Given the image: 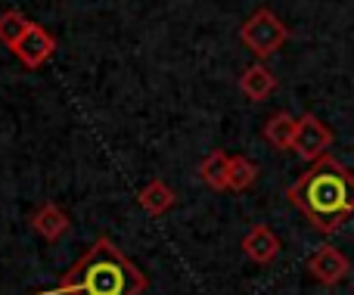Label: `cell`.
I'll use <instances>...</instances> for the list:
<instances>
[{
    "mask_svg": "<svg viewBox=\"0 0 354 295\" xmlns=\"http://www.w3.org/2000/svg\"><path fill=\"white\" fill-rule=\"evenodd\" d=\"M137 202H140V209L147 211V215L159 218V215H165V211H171V209H174L177 196H174V190L165 184V180L156 178V180H149V184L140 190Z\"/></svg>",
    "mask_w": 354,
    "mask_h": 295,
    "instance_id": "cell-11",
    "label": "cell"
},
{
    "mask_svg": "<svg viewBox=\"0 0 354 295\" xmlns=\"http://www.w3.org/2000/svg\"><path fill=\"white\" fill-rule=\"evenodd\" d=\"M53 50H56L53 35H50L44 25H35V22H31L28 31L22 35V41L12 47V53L19 56V62H22L25 68H41L44 62L53 56Z\"/></svg>",
    "mask_w": 354,
    "mask_h": 295,
    "instance_id": "cell-5",
    "label": "cell"
},
{
    "mask_svg": "<svg viewBox=\"0 0 354 295\" xmlns=\"http://www.w3.org/2000/svg\"><path fill=\"white\" fill-rule=\"evenodd\" d=\"M286 199L317 234L330 236L354 215V174L333 155H324L289 187Z\"/></svg>",
    "mask_w": 354,
    "mask_h": 295,
    "instance_id": "cell-1",
    "label": "cell"
},
{
    "mask_svg": "<svg viewBox=\"0 0 354 295\" xmlns=\"http://www.w3.org/2000/svg\"><path fill=\"white\" fill-rule=\"evenodd\" d=\"M68 227H72L68 215L59 209V205H53V202L41 205V209H37L35 215H31V230H35L37 236H44L47 242H56Z\"/></svg>",
    "mask_w": 354,
    "mask_h": 295,
    "instance_id": "cell-10",
    "label": "cell"
},
{
    "mask_svg": "<svg viewBox=\"0 0 354 295\" xmlns=\"http://www.w3.org/2000/svg\"><path fill=\"white\" fill-rule=\"evenodd\" d=\"M28 19L22 16L19 10H6L0 12V44H6V47H16L19 41H22V35L28 31Z\"/></svg>",
    "mask_w": 354,
    "mask_h": 295,
    "instance_id": "cell-14",
    "label": "cell"
},
{
    "mask_svg": "<svg viewBox=\"0 0 354 295\" xmlns=\"http://www.w3.org/2000/svg\"><path fill=\"white\" fill-rule=\"evenodd\" d=\"M351 271V261L339 252L336 246H320L317 252L308 258V274L324 286H339Z\"/></svg>",
    "mask_w": 354,
    "mask_h": 295,
    "instance_id": "cell-6",
    "label": "cell"
},
{
    "mask_svg": "<svg viewBox=\"0 0 354 295\" xmlns=\"http://www.w3.org/2000/svg\"><path fill=\"white\" fill-rule=\"evenodd\" d=\"M258 180V165L249 159V155H230V190L243 193L252 190Z\"/></svg>",
    "mask_w": 354,
    "mask_h": 295,
    "instance_id": "cell-13",
    "label": "cell"
},
{
    "mask_svg": "<svg viewBox=\"0 0 354 295\" xmlns=\"http://www.w3.org/2000/svg\"><path fill=\"white\" fill-rule=\"evenodd\" d=\"M333 146V131L330 124H324L314 112H305L299 118V134H295V155H301L305 162H317L324 155H330Z\"/></svg>",
    "mask_w": 354,
    "mask_h": 295,
    "instance_id": "cell-4",
    "label": "cell"
},
{
    "mask_svg": "<svg viewBox=\"0 0 354 295\" xmlns=\"http://www.w3.org/2000/svg\"><path fill=\"white\" fill-rule=\"evenodd\" d=\"M280 249H283L280 236H277L268 224H255V227L243 236V252H245V258L255 261V265H270V261L280 255Z\"/></svg>",
    "mask_w": 354,
    "mask_h": 295,
    "instance_id": "cell-7",
    "label": "cell"
},
{
    "mask_svg": "<svg viewBox=\"0 0 354 295\" xmlns=\"http://www.w3.org/2000/svg\"><path fill=\"white\" fill-rule=\"evenodd\" d=\"M239 91H243V97H249L252 103H261V99H268L270 93L277 91V75L270 72L264 62H255V66H249L239 75Z\"/></svg>",
    "mask_w": 354,
    "mask_h": 295,
    "instance_id": "cell-9",
    "label": "cell"
},
{
    "mask_svg": "<svg viewBox=\"0 0 354 295\" xmlns=\"http://www.w3.org/2000/svg\"><path fill=\"white\" fill-rule=\"evenodd\" d=\"M261 134H264V140H268L274 149H280V153H289V149H295L299 118H295L292 112H277V115H270L268 122H264Z\"/></svg>",
    "mask_w": 354,
    "mask_h": 295,
    "instance_id": "cell-8",
    "label": "cell"
},
{
    "mask_svg": "<svg viewBox=\"0 0 354 295\" xmlns=\"http://www.w3.org/2000/svg\"><path fill=\"white\" fill-rule=\"evenodd\" d=\"M147 274L112 240L100 236L93 246L62 274L59 286L47 295H143Z\"/></svg>",
    "mask_w": 354,
    "mask_h": 295,
    "instance_id": "cell-2",
    "label": "cell"
},
{
    "mask_svg": "<svg viewBox=\"0 0 354 295\" xmlns=\"http://www.w3.org/2000/svg\"><path fill=\"white\" fill-rule=\"evenodd\" d=\"M239 41H243L258 59H268V56H274L277 50L289 41V28L274 10L261 6V10H255L243 22V28H239Z\"/></svg>",
    "mask_w": 354,
    "mask_h": 295,
    "instance_id": "cell-3",
    "label": "cell"
},
{
    "mask_svg": "<svg viewBox=\"0 0 354 295\" xmlns=\"http://www.w3.org/2000/svg\"><path fill=\"white\" fill-rule=\"evenodd\" d=\"M199 178L205 180V187H212V190H230V155L221 153V149H214V153H208L205 159L199 162Z\"/></svg>",
    "mask_w": 354,
    "mask_h": 295,
    "instance_id": "cell-12",
    "label": "cell"
}]
</instances>
